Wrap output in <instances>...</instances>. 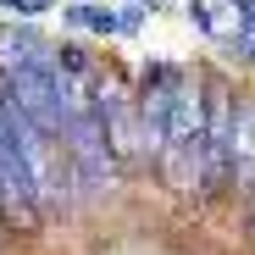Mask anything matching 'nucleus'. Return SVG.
<instances>
[{
    "label": "nucleus",
    "instance_id": "nucleus-1",
    "mask_svg": "<svg viewBox=\"0 0 255 255\" xmlns=\"http://www.w3.org/2000/svg\"><path fill=\"white\" fill-rule=\"evenodd\" d=\"M155 166L172 189H205V83L189 72L172 95V117H166Z\"/></svg>",
    "mask_w": 255,
    "mask_h": 255
},
{
    "label": "nucleus",
    "instance_id": "nucleus-2",
    "mask_svg": "<svg viewBox=\"0 0 255 255\" xmlns=\"http://www.w3.org/2000/svg\"><path fill=\"white\" fill-rule=\"evenodd\" d=\"M228 189L255 200V95L233 100V133H228Z\"/></svg>",
    "mask_w": 255,
    "mask_h": 255
},
{
    "label": "nucleus",
    "instance_id": "nucleus-3",
    "mask_svg": "<svg viewBox=\"0 0 255 255\" xmlns=\"http://www.w3.org/2000/svg\"><path fill=\"white\" fill-rule=\"evenodd\" d=\"M250 22H255V0H250Z\"/></svg>",
    "mask_w": 255,
    "mask_h": 255
}]
</instances>
